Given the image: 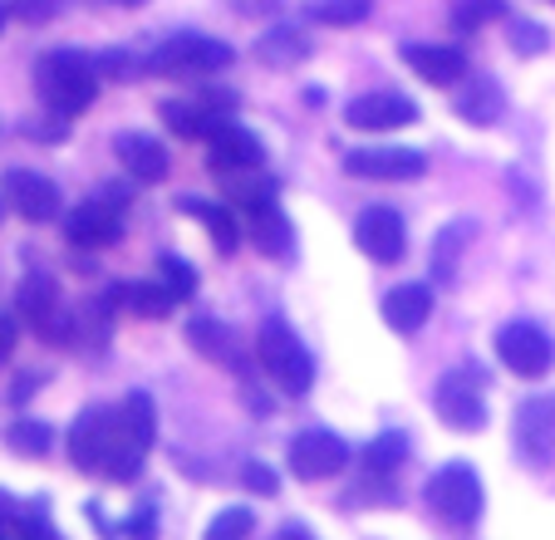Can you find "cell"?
I'll use <instances>...</instances> for the list:
<instances>
[{
  "label": "cell",
  "mask_w": 555,
  "mask_h": 540,
  "mask_svg": "<svg viewBox=\"0 0 555 540\" xmlns=\"http://www.w3.org/2000/svg\"><path fill=\"white\" fill-rule=\"evenodd\" d=\"M428 314H433V291L423 281L399 285V291L384 295V324L393 334H418L428 324Z\"/></svg>",
  "instance_id": "ac0fdd59"
},
{
  "label": "cell",
  "mask_w": 555,
  "mask_h": 540,
  "mask_svg": "<svg viewBox=\"0 0 555 540\" xmlns=\"http://www.w3.org/2000/svg\"><path fill=\"white\" fill-rule=\"evenodd\" d=\"M0 30H5V5H0Z\"/></svg>",
  "instance_id": "b9f144b4"
},
{
  "label": "cell",
  "mask_w": 555,
  "mask_h": 540,
  "mask_svg": "<svg viewBox=\"0 0 555 540\" xmlns=\"http://www.w3.org/2000/svg\"><path fill=\"white\" fill-rule=\"evenodd\" d=\"M108 295H114L118 305H128L138 320H163V314L178 305V295L157 281V275H147V281H133V285H114Z\"/></svg>",
  "instance_id": "44dd1931"
},
{
  "label": "cell",
  "mask_w": 555,
  "mask_h": 540,
  "mask_svg": "<svg viewBox=\"0 0 555 540\" xmlns=\"http://www.w3.org/2000/svg\"><path fill=\"white\" fill-rule=\"evenodd\" d=\"M11 5H15V15H21V21L44 25V21H54V5H60V0H11Z\"/></svg>",
  "instance_id": "74e56055"
},
{
  "label": "cell",
  "mask_w": 555,
  "mask_h": 540,
  "mask_svg": "<svg viewBox=\"0 0 555 540\" xmlns=\"http://www.w3.org/2000/svg\"><path fill=\"white\" fill-rule=\"evenodd\" d=\"M207 163L217 167V172H261L266 147L256 143V133H246L242 124H227L207 143Z\"/></svg>",
  "instance_id": "e0dca14e"
},
{
  "label": "cell",
  "mask_w": 555,
  "mask_h": 540,
  "mask_svg": "<svg viewBox=\"0 0 555 540\" xmlns=\"http://www.w3.org/2000/svg\"><path fill=\"white\" fill-rule=\"evenodd\" d=\"M0 188H5V202H11L25 221H54V217H60V207H64L60 188H54L50 177L25 172V167H11Z\"/></svg>",
  "instance_id": "9a60e30c"
},
{
  "label": "cell",
  "mask_w": 555,
  "mask_h": 540,
  "mask_svg": "<svg viewBox=\"0 0 555 540\" xmlns=\"http://www.w3.org/2000/svg\"><path fill=\"white\" fill-rule=\"evenodd\" d=\"M496 359L516 378H545L555 364V339L535 320H512L496 330Z\"/></svg>",
  "instance_id": "52a82bcc"
},
{
  "label": "cell",
  "mask_w": 555,
  "mask_h": 540,
  "mask_svg": "<svg viewBox=\"0 0 555 540\" xmlns=\"http://www.w3.org/2000/svg\"><path fill=\"white\" fill-rule=\"evenodd\" d=\"M157 281L168 285V291L178 295V300L197 295V270H192L182 256H157Z\"/></svg>",
  "instance_id": "836d02e7"
},
{
  "label": "cell",
  "mask_w": 555,
  "mask_h": 540,
  "mask_svg": "<svg viewBox=\"0 0 555 540\" xmlns=\"http://www.w3.org/2000/svg\"><path fill=\"white\" fill-rule=\"evenodd\" d=\"M345 124L359 128V133H393V128L418 124V104L403 94H359L349 99Z\"/></svg>",
  "instance_id": "5bb4252c"
},
{
  "label": "cell",
  "mask_w": 555,
  "mask_h": 540,
  "mask_svg": "<svg viewBox=\"0 0 555 540\" xmlns=\"http://www.w3.org/2000/svg\"><path fill=\"white\" fill-rule=\"evenodd\" d=\"M369 11H374V0H314L310 15L330 30H349V25H364Z\"/></svg>",
  "instance_id": "83f0119b"
},
{
  "label": "cell",
  "mask_w": 555,
  "mask_h": 540,
  "mask_svg": "<svg viewBox=\"0 0 555 540\" xmlns=\"http://www.w3.org/2000/svg\"><path fill=\"white\" fill-rule=\"evenodd\" d=\"M403 64L418 74L423 83H438V89H452V83L467 79V54L457 44H403Z\"/></svg>",
  "instance_id": "2e32d148"
},
{
  "label": "cell",
  "mask_w": 555,
  "mask_h": 540,
  "mask_svg": "<svg viewBox=\"0 0 555 540\" xmlns=\"http://www.w3.org/2000/svg\"><path fill=\"white\" fill-rule=\"evenodd\" d=\"M5 442H11V452H21V458H44L54 442L50 423H35V417H21V423L5 433Z\"/></svg>",
  "instance_id": "1f68e13d"
},
{
  "label": "cell",
  "mask_w": 555,
  "mask_h": 540,
  "mask_svg": "<svg viewBox=\"0 0 555 540\" xmlns=\"http://www.w3.org/2000/svg\"><path fill=\"white\" fill-rule=\"evenodd\" d=\"M354 246L364 250L369 260H378V266H393V260H403V250H409V231H403V217L393 207H369L359 211L354 221Z\"/></svg>",
  "instance_id": "4fadbf2b"
},
{
  "label": "cell",
  "mask_w": 555,
  "mask_h": 540,
  "mask_svg": "<svg viewBox=\"0 0 555 540\" xmlns=\"http://www.w3.org/2000/svg\"><path fill=\"white\" fill-rule=\"evenodd\" d=\"M147 447L133 437L124 408H85L69 427V462L99 481H133Z\"/></svg>",
  "instance_id": "6da1fadb"
},
{
  "label": "cell",
  "mask_w": 555,
  "mask_h": 540,
  "mask_svg": "<svg viewBox=\"0 0 555 540\" xmlns=\"http://www.w3.org/2000/svg\"><path fill=\"white\" fill-rule=\"evenodd\" d=\"M256 359H261V369L271 374V384L281 388V394H291V398L310 394V384H314V359H310V349L295 339V330H291L285 320H266V324H261V339H256Z\"/></svg>",
  "instance_id": "277c9868"
},
{
  "label": "cell",
  "mask_w": 555,
  "mask_h": 540,
  "mask_svg": "<svg viewBox=\"0 0 555 540\" xmlns=\"http://www.w3.org/2000/svg\"><path fill=\"white\" fill-rule=\"evenodd\" d=\"M506 35H512L516 54H526V60L545 50V30H541V25H531V21H521V15H512V25H506Z\"/></svg>",
  "instance_id": "e575fe53"
},
{
  "label": "cell",
  "mask_w": 555,
  "mask_h": 540,
  "mask_svg": "<svg viewBox=\"0 0 555 540\" xmlns=\"http://www.w3.org/2000/svg\"><path fill=\"white\" fill-rule=\"evenodd\" d=\"M15 339H21V324H15V314H0V364L15 353Z\"/></svg>",
  "instance_id": "f35d334b"
},
{
  "label": "cell",
  "mask_w": 555,
  "mask_h": 540,
  "mask_svg": "<svg viewBox=\"0 0 555 540\" xmlns=\"http://www.w3.org/2000/svg\"><path fill=\"white\" fill-rule=\"evenodd\" d=\"M128 536H133V540H153L157 536V506H153V501H143V506L133 511V520H128Z\"/></svg>",
  "instance_id": "8d00e7d4"
},
{
  "label": "cell",
  "mask_w": 555,
  "mask_h": 540,
  "mask_svg": "<svg viewBox=\"0 0 555 540\" xmlns=\"http://www.w3.org/2000/svg\"><path fill=\"white\" fill-rule=\"evenodd\" d=\"M275 540H314V536H305L300 526H291V530H281V536H275Z\"/></svg>",
  "instance_id": "ab89813d"
},
{
  "label": "cell",
  "mask_w": 555,
  "mask_h": 540,
  "mask_svg": "<svg viewBox=\"0 0 555 540\" xmlns=\"http://www.w3.org/2000/svg\"><path fill=\"white\" fill-rule=\"evenodd\" d=\"M108 5H124V11H133V5H147V0H108Z\"/></svg>",
  "instance_id": "60d3db41"
},
{
  "label": "cell",
  "mask_w": 555,
  "mask_h": 540,
  "mask_svg": "<svg viewBox=\"0 0 555 540\" xmlns=\"http://www.w3.org/2000/svg\"><path fill=\"white\" fill-rule=\"evenodd\" d=\"M467 236H472V221H448L438 231V241H433V281L442 285L457 281V260L467 250Z\"/></svg>",
  "instance_id": "603a6c76"
},
{
  "label": "cell",
  "mask_w": 555,
  "mask_h": 540,
  "mask_svg": "<svg viewBox=\"0 0 555 540\" xmlns=\"http://www.w3.org/2000/svg\"><path fill=\"white\" fill-rule=\"evenodd\" d=\"M188 344L192 349H202V353H211L217 364H236L242 353H236V339H231V330L227 324H217V320H192L188 324Z\"/></svg>",
  "instance_id": "d4e9b609"
},
{
  "label": "cell",
  "mask_w": 555,
  "mask_h": 540,
  "mask_svg": "<svg viewBox=\"0 0 555 540\" xmlns=\"http://www.w3.org/2000/svg\"><path fill=\"white\" fill-rule=\"evenodd\" d=\"M35 94L50 104L54 118L85 114L99 99V64L79 50H50L35 64Z\"/></svg>",
  "instance_id": "7a4b0ae2"
},
{
  "label": "cell",
  "mask_w": 555,
  "mask_h": 540,
  "mask_svg": "<svg viewBox=\"0 0 555 540\" xmlns=\"http://www.w3.org/2000/svg\"><path fill=\"white\" fill-rule=\"evenodd\" d=\"M516 452H521V462H531V467H545L555 452V398L551 394H531L521 398V408H516Z\"/></svg>",
  "instance_id": "7c38bea8"
},
{
  "label": "cell",
  "mask_w": 555,
  "mask_h": 540,
  "mask_svg": "<svg viewBox=\"0 0 555 540\" xmlns=\"http://www.w3.org/2000/svg\"><path fill=\"white\" fill-rule=\"evenodd\" d=\"M345 172L364 182H418L428 172V157L418 147H354L345 157Z\"/></svg>",
  "instance_id": "8fae6325"
},
{
  "label": "cell",
  "mask_w": 555,
  "mask_h": 540,
  "mask_svg": "<svg viewBox=\"0 0 555 540\" xmlns=\"http://www.w3.org/2000/svg\"><path fill=\"white\" fill-rule=\"evenodd\" d=\"M433 413L448 427H457V433H477L487 423V378L472 364L442 374L438 388H433Z\"/></svg>",
  "instance_id": "8992f818"
},
{
  "label": "cell",
  "mask_w": 555,
  "mask_h": 540,
  "mask_svg": "<svg viewBox=\"0 0 555 540\" xmlns=\"http://www.w3.org/2000/svg\"><path fill=\"white\" fill-rule=\"evenodd\" d=\"M359 462H364L369 477H393V467L409 462V437L403 433H378L374 442L359 452Z\"/></svg>",
  "instance_id": "cb8c5ba5"
},
{
  "label": "cell",
  "mask_w": 555,
  "mask_h": 540,
  "mask_svg": "<svg viewBox=\"0 0 555 540\" xmlns=\"http://www.w3.org/2000/svg\"><path fill=\"white\" fill-rule=\"evenodd\" d=\"M423 497H428V511L438 516V526L452 530V536H467V530L482 520V506H487L482 477H477V467H467V462L438 467L428 477V487H423Z\"/></svg>",
  "instance_id": "3957f363"
},
{
  "label": "cell",
  "mask_w": 555,
  "mask_h": 540,
  "mask_svg": "<svg viewBox=\"0 0 555 540\" xmlns=\"http://www.w3.org/2000/svg\"><path fill=\"white\" fill-rule=\"evenodd\" d=\"M256 60L271 64V69H291V64L310 60V40H305L295 25H275L271 35H261V44H256Z\"/></svg>",
  "instance_id": "7402d4cb"
},
{
  "label": "cell",
  "mask_w": 555,
  "mask_h": 540,
  "mask_svg": "<svg viewBox=\"0 0 555 540\" xmlns=\"http://www.w3.org/2000/svg\"><path fill=\"white\" fill-rule=\"evenodd\" d=\"M231 207L246 211V217H256V211L275 207V182H271V177L236 172V182H231Z\"/></svg>",
  "instance_id": "4316f807"
},
{
  "label": "cell",
  "mask_w": 555,
  "mask_h": 540,
  "mask_svg": "<svg viewBox=\"0 0 555 540\" xmlns=\"http://www.w3.org/2000/svg\"><path fill=\"white\" fill-rule=\"evenodd\" d=\"M64 236L79 250H104L124 236V192H99V197L79 202L64 221Z\"/></svg>",
  "instance_id": "ba28073f"
},
{
  "label": "cell",
  "mask_w": 555,
  "mask_h": 540,
  "mask_svg": "<svg viewBox=\"0 0 555 540\" xmlns=\"http://www.w3.org/2000/svg\"><path fill=\"white\" fill-rule=\"evenodd\" d=\"M231 108H236L231 94L168 99V104H163V124H168L178 138H188V143H211V138L231 124Z\"/></svg>",
  "instance_id": "30bf717a"
},
{
  "label": "cell",
  "mask_w": 555,
  "mask_h": 540,
  "mask_svg": "<svg viewBox=\"0 0 555 540\" xmlns=\"http://www.w3.org/2000/svg\"><path fill=\"white\" fill-rule=\"evenodd\" d=\"M242 481L256 491V497H275V487H281V481H275V472L266 467V462H246V467H242Z\"/></svg>",
  "instance_id": "d590c367"
},
{
  "label": "cell",
  "mask_w": 555,
  "mask_h": 540,
  "mask_svg": "<svg viewBox=\"0 0 555 540\" xmlns=\"http://www.w3.org/2000/svg\"><path fill=\"white\" fill-rule=\"evenodd\" d=\"M114 153L138 182H163V177H168V147L147 133H118Z\"/></svg>",
  "instance_id": "d6986e66"
},
{
  "label": "cell",
  "mask_w": 555,
  "mask_h": 540,
  "mask_svg": "<svg viewBox=\"0 0 555 540\" xmlns=\"http://www.w3.org/2000/svg\"><path fill=\"white\" fill-rule=\"evenodd\" d=\"M0 217H5V202H0Z\"/></svg>",
  "instance_id": "7bdbcfd3"
},
{
  "label": "cell",
  "mask_w": 555,
  "mask_h": 540,
  "mask_svg": "<svg viewBox=\"0 0 555 540\" xmlns=\"http://www.w3.org/2000/svg\"><path fill=\"white\" fill-rule=\"evenodd\" d=\"M118 408H124V417H128V427H133L138 442L153 447L157 442V408H153V398H147L143 388H133V394H128Z\"/></svg>",
  "instance_id": "4dcf8cb0"
},
{
  "label": "cell",
  "mask_w": 555,
  "mask_h": 540,
  "mask_svg": "<svg viewBox=\"0 0 555 540\" xmlns=\"http://www.w3.org/2000/svg\"><path fill=\"white\" fill-rule=\"evenodd\" d=\"M182 217H197L202 227L211 231V241H217L221 256H231V250L242 246V231H236V207L231 202H202V197H182Z\"/></svg>",
  "instance_id": "ffe728a7"
},
{
  "label": "cell",
  "mask_w": 555,
  "mask_h": 540,
  "mask_svg": "<svg viewBox=\"0 0 555 540\" xmlns=\"http://www.w3.org/2000/svg\"><path fill=\"white\" fill-rule=\"evenodd\" d=\"M251 236H256V246H261L266 256H291L295 231H291V221L281 217V207H266V211H256L251 217Z\"/></svg>",
  "instance_id": "484cf974"
},
{
  "label": "cell",
  "mask_w": 555,
  "mask_h": 540,
  "mask_svg": "<svg viewBox=\"0 0 555 540\" xmlns=\"http://www.w3.org/2000/svg\"><path fill=\"white\" fill-rule=\"evenodd\" d=\"M231 60H236L231 44L211 40V35H172L147 54V69L168 74V79H202V74H221Z\"/></svg>",
  "instance_id": "5b68a950"
},
{
  "label": "cell",
  "mask_w": 555,
  "mask_h": 540,
  "mask_svg": "<svg viewBox=\"0 0 555 540\" xmlns=\"http://www.w3.org/2000/svg\"><path fill=\"white\" fill-rule=\"evenodd\" d=\"M457 114L487 128L496 114H502V94H496V83H492V79H477V83H472V94L457 99Z\"/></svg>",
  "instance_id": "f1b7e54d"
},
{
  "label": "cell",
  "mask_w": 555,
  "mask_h": 540,
  "mask_svg": "<svg viewBox=\"0 0 555 540\" xmlns=\"http://www.w3.org/2000/svg\"><path fill=\"white\" fill-rule=\"evenodd\" d=\"M506 15V0H452V25L457 30H487L492 21H502Z\"/></svg>",
  "instance_id": "f546056e"
},
{
  "label": "cell",
  "mask_w": 555,
  "mask_h": 540,
  "mask_svg": "<svg viewBox=\"0 0 555 540\" xmlns=\"http://www.w3.org/2000/svg\"><path fill=\"white\" fill-rule=\"evenodd\" d=\"M349 462H354L349 442L339 433H330V427H305L291 442V472L300 481H330V477H339Z\"/></svg>",
  "instance_id": "9c48e42d"
},
{
  "label": "cell",
  "mask_w": 555,
  "mask_h": 540,
  "mask_svg": "<svg viewBox=\"0 0 555 540\" xmlns=\"http://www.w3.org/2000/svg\"><path fill=\"white\" fill-rule=\"evenodd\" d=\"M251 530H256V516L246 506H227V511H217L211 516V526H207V536L202 540H251Z\"/></svg>",
  "instance_id": "d6a6232c"
}]
</instances>
